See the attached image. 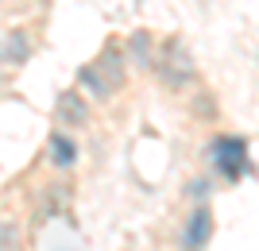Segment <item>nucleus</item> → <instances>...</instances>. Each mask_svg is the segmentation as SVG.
<instances>
[{
  "label": "nucleus",
  "mask_w": 259,
  "mask_h": 251,
  "mask_svg": "<svg viewBox=\"0 0 259 251\" xmlns=\"http://www.w3.org/2000/svg\"><path fill=\"white\" fill-rule=\"evenodd\" d=\"M209 159H213L221 178L236 182V178L248 170V139H240V135H217V139L209 143Z\"/></svg>",
  "instance_id": "obj_3"
},
{
  "label": "nucleus",
  "mask_w": 259,
  "mask_h": 251,
  "mask_svg": "<svg viewBox=\"0 0 259 251\" xmlns=\"http://www.w3.org/2000/svg\"><path fill=\"white\" fill-rule=\"evenodd\" d=\"M77 155H81V147H77V139L66 128H54L51 135H47V147H43L47 166H54V170H70V166L77 163Z\"/></svg>",
  "instance_id": "obj_8"
},
{
  "label": "nucleus",
  "mask_w": 259,
  "mask_h": 251,
  "mask_svg": "<svg viewBox=\"0 0 259 251\" xmlns=\"http://www.w3.org/2000/svg\"><path fill=\"white\" fill-rule=\"evenodd\" d=\"M155 35L147 31V27H136V31L128 35V43H124V51H128V62L136 66V70H143V74H151V62H155Z\"/></svg>",
  "instance_id": "obj_9"
},
{
  "label": "nucleus",
  "mask_w": 259,
  "mask_h": 251,
  "mask_svg": "<svg viewBox=\"0 0 259 251\" xmlns=\"http://www.w3.org/2000/svg\"><path fill=\"white\" fill-rule=\"evenodd\" d=\"M151 74L159 77L166 89H174V93H182V89H190L197 81V62L194 55H190V46L182 43V39H162L159 46H155V62H151Z\"/></svg>",
  "instance_id": "obj_1"
},
{
  "label": "nucleus",
  "mask_w": 259,
  "mask_h": 251,
  "mask_svg": "<svg viewBox=\"0 0 259 251\" xmlns=\"http://www.w3.org/2000/svg\"><path fill=\"white\" fill-rule=\"evenodd\" d=\"M70 201H74V189H70V182H51V186H43L39 217H43V220H51V217H62L66 209H70Z\"/></svg>",
  "instance_id": "obj_10"
},
{
  "label": "nucleus",
  "mask_w": 259,
  "mask_h": 251,
  "mask_svg": "<svg viewBox=\"0 0 259 251\" xmlns=\"http://www.w3.org/2000/svg\"><path fill=\"white\" fill-rule=\"evenodd\" d=\"M54 128H66V131H77V128H89L93 124V101L81 93L77 85H66L54 93Z\"/></svg>",
  "instance_id": "obj_2"
},
{
  "label": "nucleus",
  "mask_w": 259,
  "mask_h": 251,
  "mask_svg": "<svg viewBox=\"0 0 259 251\" xmlns=\"http://www.w3.org/2000/svg\"><path fill=\"white\" fill-rule=\"evenodd\" d=\"M74 85L81 89V93H85V97L93 101V105H108V101L116 97V85H112V81H108V77L101 74V66L93 62V58L77 66V74H74Z\"/></svg>",
  "instance_id": "obj_7"
},
{
  "label": "nucleus",
  "mask_w": 259,
  "mask_h": 251,
  "mask_svg": "<svg viewBox=\"0 0 259 251\" xmlns=\"http://www.w3.org/2000/svg\"><path fill=\"white\" fill-rule=\"evenodd\" d=\"M186 193L194 197V201H205V197L213 193V182H209V178H194V182H190V189H186Z\"/></svg>",
  "instance_id": "obj_12"
},
{
  "label": "nucleus",
  "mask_w": 259,
  "mask_h": 251,
  "mask_svg": "<svg viewBox=\"0 0 259 251\" xmlns=\"http://www.w3.org/2000/svg\"><path fill=\"white\" fill-rule=\"evenodd\" d=\"M35 58V35L27 27H8L0 35V66L8 70H20Z\"/></svg>",
  "instance_id": "obj_6"
},
{
  "label": "nucleus",
  "mask_w": 259,
  "mask_h": 251,
  "mask_svg": "<svg viewBox=\"0 0 259 251\" xmlns=\"http://www.w3.org/2000/svg\"><path fill=\"white\" fill-rule=\"evenodd\" d=\"M93 62L101 66V74L116 85V93L124 85H128V74H132V62H128V51H124V43L120 39H105L101 43V51L93 55Z\"/></svg>",
  "instance_id": "obj_5"
},
{
  "label": "nucleus",
  "mask_w": 259,
  "mask_h": 251,
  "mask_svg": "<svg viewBox=\"0 0 259 251\" xmlns=\"http://www.w3.org/2000/svg\"><path fill=\"white\" fill-rule=\"evenodd\" d=\"M209 240H213V209H209L205 201H197L194 213L182 220V236H178V243H182V251H205Z\"/></svg>",
  "instance_id": "obj_4"
},
{
  "label": "nucleus",
  "mask_w": 259,
  "mask_h": 251,
  "mask_svg": "<svg viewBox=\"0 0 259 251\" xmlns=\"http://www.w3.org/2000/svg\"><path fill=\"white\" fill-rule=\"evenodd\" d=\"M23 247V228L16 220L0 217V251H20Z\"/></svg>",
  "instance_id": "obj_11"
}]
</instances>
